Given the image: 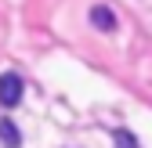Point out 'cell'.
<instances>
[{
    "label": "cell",
    "mask_w": 152,
    "mask_h": 148,
    "mask_svg": "<svg viewBox=\"0 0 152 148\" xmlns=\"http://www.w3.org/2000/svg\"><path fill=\"white\" fill-rule=\"evenodd\" d=\"M22 94H26L22 76H18V72H4V76H0V105H4V108H15L18 101H22Z\"/></svg>",
    "instance_id": "obj_1"
},
{
    "label": "cell",
    "mask_w": 152,
    "mask_h": 148,
    "mask_svg": "<svg viewBox=\"0 0 152 148\" xmlns=\"http://www.w3.org/2000/svg\"><path fill=\"white\" fill-rule=\"evenodd\" d=\"M91 22H94V29L112 33V29H116V15H112V7H105V4H94L91 7Z\"/></svg>",
    "instance_id": "obj_2"
},
{
    "label": "cell",
    "mask_w": 152,
    "mask_h": 148,
    "mask_svg": "<svg viewBox=\"0 0 152 148\" xmlns=\"http://www.w3.org/2000/svg\"><path fill=\"white\" fill-rule=\"evenodd\" d=\"M0 144L4 148H22V130L11 119H0Z\"/></svg>",
    "instance_id": "obj_3"
},
{
    "label": "cell",
    "mask_w": 152,
    "mask_h": 148,
    "mask_svg": "<svg viewBox=\"0 0 152 148\" xmlns=\"http://www.w3.org/2000/svg\"><path fill=\"white\" fill-rule=\"evenodd\" d=\"M112 137H116V148H138V137L130 134V130H116Z\"/></svg>",
    "instance_id": "obj_4"
}]
</instances>
